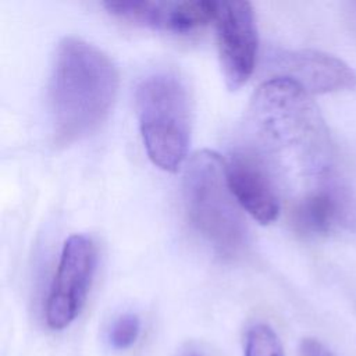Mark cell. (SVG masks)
Here are the masks:
<instances>
[{
  "mask_svg": "<svg viewBox=\"0 0 356 356\" xmlns=\"http://www.w3.org/2000/svg\"><path fill=\"white\" fill-rule=\"evenodd\" d=\"M96 268V246L83 234L68 236L44 302V321L50 330L67 328L81 313Z\"/></svg>",
  "mask_w": 356,
  "mask_h": 356,
  "instance_id": "obj_5",
  "label": "cell"
},
{
  "mask_svg": "<svg viewBox=\"0 0 356 356\" xmlns=\"http://www.w3.org/2000/svg\"><path fill=\"white\" fill-rule=\"evenodd\" d=\"M184 356H202V355L197 353V352H188V353H185Z\"/></svg>",
  "mask_w": 356,
  "mask_h": 356,
  "instance_id": "obj_14",
  "label": "cell"
},
{
  "mask_svg": "<svg viewBox=\"0 0 356 356\" xmlns=\"http://www.w3.org/2000/svg\"><path fill=\"white\" fill-rule=\"evenodd\" d=\"M217 47L227 86L239 89L253 74L257 57V26L249 1H218Z\"/></svg>",
  "mask_w": 356,
  "mask_h": 356,
  "instance_id": "obj_6",
  "label": "cell"
},
{
  "mask_svg": "<svg viewBox=\"0 0 356 356\" xmlns=\"http://www.w3.org/2000/svg\"><path fill=\"white\" fill-rule=\"evenodd\" d=\"M225 171L235 200L256 221L266 225L278 217L277 181L256 150L246 147L234 152Z\"/></svg>",
  "mask_w": 356,
  "mask_h": 356,
  "instance_id": "obj_8",
  "label": "cell"
},
{
  "mask_svg": "<svg viewBox=\"0 0 356 356\" xmlns=\"http://www.w3.org/2000/svg\"><path fill=\"white\" fill-rule=\"evenodd\" d=\"M300 356H335L324 343L316 338H303L299 345Z\"/></svg>",
  "mask_w": 356,
  "mask_h": 356,
  "instance_id": "obj_13",
  "label": "cell"
},
{
  "mask_svg": "<svg viewBox=\"0 0 356 356\" xmlns=\"http://www.w3.org/2000/svg\"><path fill=\"white\" fill-rule=\"evenodd\" d=\"M243 356H285L275 331L264 323L250 325L245 334Z\"/></svg>",
  "mask_w": 356,
  "mask_h": 356,
  "instance_id": "obj_11",
  "label": "cell"
},
{
  "mask_svg": "<svg viewBox=\"0 0 356 356\" xmlns=\"http://www.w3.org/2000/svg\"><path fill=\"white\" fill-rule=\"evenodd\" d=\"M135 106L149 159L159 168L175 172L191 140V99L185 83L172 72H153L139 82Z\"/></svg>",
  "mask_w": 356,
  "mask_h": 356,
  "instance_id": "obj_4",
  "label": "cell"
},
{
  "mask_svg": "<svg viewBox=\"0 0 356 356\" xmlns=\"http://www.w3.org/2000/svg\"><path fill=\"white\" fill-rule=\"evenodd\" d=\"M337 214L338 203L334 193L330 188L320 186L295 200L292 222L302 234L323 235L331 229Z\"/></svg>",
  "mask_w": 356,
  "mask_h": 356,
  "instance_id": "obj_10",
  "label": "cell"
},
{
  "mask_svg": "<svg viewBox=\"0 0 356 356\" xmlns=\"http://www.w3.org/2000/svg\"><path fill=\"white\" fill-rule=\"evenodd\" d=\"M252 147L278 177L323 186L331 163V142L318 107L298 83L270 78L254 92L248 110Z\"/></svg>",
  "mask_w": 356,
  "mask_h": 356,
  "instance_id": "obj_1",
  "label": "cell"
},
{
  "mask_svg": "<svg viewBox=\"0 0 356 356\" xmlns=\"http://www.w3.org/2000/svg\"><path fill=\"white\" fill-rule=\"evenodd\" d=\"M271 78H285L310 95L350 90L356 72L341 58L317 50H280L271 54Z\"/></svg>",
  "mask_w": 356,
  "mask_h": 356,
  "instance_id": "obj_7",
  "label": "cell"
},
{
  "mask_svg": "<svg viewBox=\"0 0 356 356\" xmlns=\"http://www.w3.org/2000/svg\"><path fill=\"white\" fill-rule=\"evenodd\" d=\"M140 334V320L134 313L117 317L108 330L110 346L115 350H127L135 345Z\"/></svg>",
  "mask_w": 356,
  "mask_h": 356,
  "instance_id": "obj_12",
  "label": "cell"
},
{
  "mask_svg": "<svg viewBox=\"0 0 356 356\" xmlns=\"http://www.w3.org/2000/svg\"><path fill=\"white\" fill-rule=\"evenodd\" d=\"M118 90V72L96 46L65 38L58 43L49 85V106L57 145L93 132L108 115Z\"/></svg>",
  "mask_w": 356,
  "mask_h": 356,
  "instance_id": "obj_2",
  "label": "cell"
},
{
  "mask_svg": "<svg viewBox=\"0 0 356 356\" xmlns=\"http://www.w3.org/2000/svg\"><path fill=\"white\" fill-rule=\"evenodd\" d=\"M106 10L117 18L154 29L186 33L216 19L218 1H106Z\"/></svg>",
  "mask_w": 356,
  "mask_h": 356,
  "instance_id": "obj_9",
  "label": "cell"
},
{
  "mask_svg": "<svg viewBox=\"0 0 356 356\" xmlns=\"http://www.w3.org/2000/svg\"><path fill=\"white\" fill-rule=\"evenodd\" d=\"M184 202L192 227L216 252L232 257L243 250L248 228L220 154L200 150L191 157L184 175Z\"/></svg>",
  "mask_w": 356,
  "mask_h": 356,
  "instance_id": "obj_3",
  "label": "cell"
}]
</instances>
